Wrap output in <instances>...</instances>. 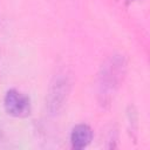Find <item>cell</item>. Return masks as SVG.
I'll return each instance as SVG.
<instances>
[{"instance_id": "3957f363", "label": "cell", "mask_w": 150, "mask_h": 150, "mask_svg": "<svg viewBox=\"0 0 150 150\" xmlns=\"http://www.w3.org/2000/svg\"><path fill=\"white\" fill-rule=\"evenodd\" d=\"M68 88L69 83L64 76L55 77V81L52 83L48 98V109L50 110V112H57L60 108L63 105L64 100L68 95Z\"/></svg>"}, {"instance_id": "6da1fadb", "label": "cell", "mask_w": 150, "mask_h": 150, "mask_svg": "<svg viewBox=\"0 0 150 150\" xmlns=\"http://www.w3.org/2000/svg\"><path fill=\"white\" fill-rule=\"evenodd\" d=\"M125 70V61L120 55H114L102 64L98 75L100 96L102 102H109L114 93L120 87Z\"/></svg>"}, {"instance_id": "7a4b0ae2", "label": "cell", "mask_w": 150, "mask_h": 150, "mask_svg": "<svg viewBox=\"0 0 150 150\" xmlns=\"http://www.w3.org/2000/svg\"><path fill=\"white\" fill-rule=\"evenodd\" d=\"M4 107L8 115L18 118L27 117L30 114V100L16 89H9L4 98Z\"/></svg>"}, {"instance_id": "277c9868", "label": "cell", "mask_w": 150, "mask_h": 150, "mask_svg": "<svg viewBox=\"0 0 150 150\" xmlns=\"http://www.w3.org/2000/svg\"><path fill=\"white\" fill-rule=\"evenodd\" d=\"M93 139V130L87 124H77L73 128L70 134L71 146L76 150L87 148Z\"/></svg>"}]
</instances>
